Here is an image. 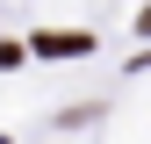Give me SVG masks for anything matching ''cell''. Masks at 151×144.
<instances>
[{
  "label": "cell",
  "mask_w": 151,
  "mask_h": 144,
  "mask_svg": "<svg viewBox=\"0 0 151 144\" xmlns=\"http://www.w3.org/2000/svg\"><path fill=\"white\" fill-rule=\"evenodd\" d=\"M144 29H151V7H144Z\"/></svg>",
  "instance_id": "2"
},
{
  "label": "cell",
  "mask_w": 151,
  "mask_h": 144,
  "mask_svg": "<svg viewBox=\"0 0 151 144\" xmlns=\"http://www.w3.org/2000/svg\"><path fill=\"white\" fill-rule=\"evenodd\" d=\"M36 50L43 58H72V50H86V36H36Z\"/></svg>",
  "instance_id": "1"
}]
</instances>
